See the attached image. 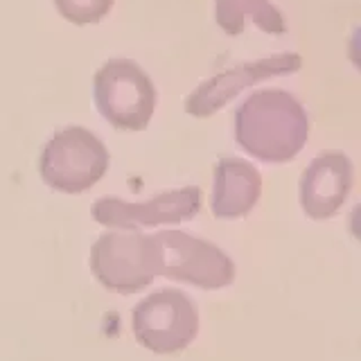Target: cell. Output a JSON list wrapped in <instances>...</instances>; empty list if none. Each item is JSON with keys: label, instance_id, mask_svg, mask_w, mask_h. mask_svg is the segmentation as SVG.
<instances>
[{"label": "cell", "instance_id": "cell-1", "mask_svg": "<svg viewBox=\"0 0 361 361\" xmlns=\"http://www.w3.org/2000/svg\"><path fill=\"white\" fill-rule=\"evenodd\" d=\"M310 138V116L287 90H257L235 111V140L262 163L293 161Z\"/></svg>", "mask_w": 361, "mask_h": 361}, {"label": "cell", "instance_id": "cell-2", "mask_svg": "<svg viewBox=\"0 0 361 361\" xmlns=\"http://www.w3.org/2000/svg\"><path fill=\"white\" fill-rule=\"evenodd\" d=\"M90 271L109 291L138 293L161 276V248L154 235L138 231L104 233L90 248Z\"/></svg>", "mask_w": 361, "mask_h": 361}, {"label": "cell", "instance_id": "cell-3", "mask_svg": "<svg viewBox=\"0 0 361 361\" xmlns=\"http://www.w3.org/2000/svg\"><path fill=\"white\" fill-rule=\"evenodd\" d=\"M111 156L93 131L68 127L56 131L41 152V178L63 195H82L109 172Z\"/></svg>", "mask_w": 361, "mask_h": 361}, {"label": "cell", "instance_id": "cell-4", "mask_svg": "<svg viewBox=\"0 0 361 361\" xmlns=\"http://www.w3.org/2000/svg\"><path fill=\"white\" fill-rule=\"evenodd\" d=\"M99 116L120 131H145L156 109L152 77L131 59H111L93 79Z\"/></svg>", "mask_w": 361, "mask_h": 361}, {"label": "cell", "instance_id": "cell-5", "mask_svg": "<svg viewBox=\"0 0 361 361\" xmlns=\"http://www.w3.org/2000/svg\"><path fill=\"white\" fill-rule=\"evenodd\" d=\"M131 327L142 348L156 355H174L197 338L199 312L188 293L161 289L135 305Z\"/></svg>", "mask_w": 361, "mask_h": 361}, {"label": "cell", "instance_id": "cell-6", "mask_svg": "<svg viewBox=\"0 0 361 361\" xmlns=\"http://www.w3.org/2000/svg\"><path fill=\"white\" fill-rule=\"evenodd\" d=\"M161 248V276L199 289H224L235 280V262L219 246L183 231L154 233Z\"/></svg>", "mask_w": 361, "mask_h": 361}, {"label": "cell", "instance_id": "cell-7", "mask_svg": "<svg viewBox=\"0 0 361 361\" xmlns=\"http://www.w3.org/2000/svg\"><path fill=\"white\" fill-rule=\"evenodd\" d=\"M203 195L197 185L169 190L156 195L147 203H129L118 197L97 199L93 206V219L109 228L138 231L147 226L180 224L195 219L201 210Z\"/></svg>", "mask_w": 361, "mask_h": 361}, {"label": "cell", "instance_id": "cell-8", "mask_svg": "<svg viewBox=\"0 0 361 361\" xmlns=\"http://www.w3.org/2000/svg\"><path fill=\"white\" fill-rule=\"evenodd\" d=\"M302 66L300 54L296 52H280L274 56H264L259 61L240 63L206 79L199 84L185 99V111L192 118H210L221 111L233 97H237L244 88L267 82L271 77H282L298 73Z\"/></svg>", "mask_w": 361, "mask_h": 361}, {"label": "cell", "instance_id": "cell-9", "mask_svg": "<svg viewBox=\"0 0 361 361\" xmlns=\"http://www.w3.org/2000/svg\"><path fill=\"white\" fill-rule=\"evenodd\" d=\"M355 167L343 152H321L300 178V206L312 219H330L343 208Z\"/></svg>", "mask_w": 361, "mask_h": 361}, {"label": "cell", "instance_id": "cell-10", "mask_svg": "<svg viewBox=\"0 0 361 361\" xmlns=\"http://www.w3.org/2000/svg\"><path fill=\"white\" fill-rule=\"evenodd\" d=\"M262 195V176L244 158H221L214 165L210 208L217 219H242Z\"/></svg>", "mask_w": 361, "mask_h": 361}, {"label": "cell", "instance_id": "cell-11", "mask_svg": "<svg viewBox=\"0 0 361 361\" xmlns=\"http://www.w3.org/2000/svg\"><path fill=\"white\" fill-rule=\"evenodd\" d=\"M214 20L228 37H240L246 20H253L267 34L287 32L285 16L271 0H214Z\"/></svg>", "mask_w": 361, "mask_h": 361}, {"label": "cell", "instance_id": "cell-12", "mask_svg": "<svg viewBox=\"0 0 361 361\" xmlns=\"http://www.w3.org/2000/svg\"><path fill=\"white\" fill-rule=\"evenodd\" d=\"M56 11L73 25H95L116 5V0H52Z\"/></svg>", "mask_w": 361, "mask_h": 361}]
</instances>
